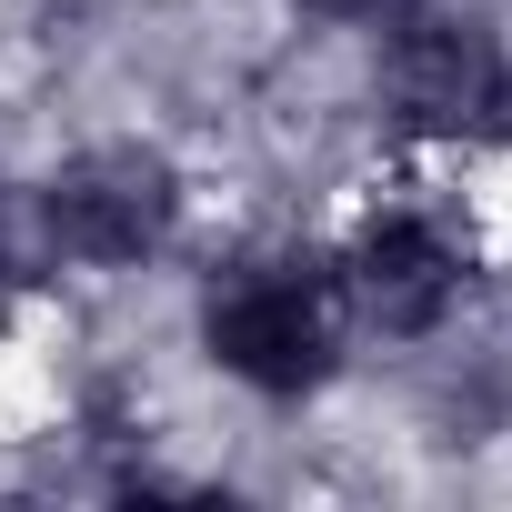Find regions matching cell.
Instances as JSON below:
<instances>
[{"mask_svg": "<svg viewBox=\"0 0 512 512\" xmlns=\"http://www.w3.org/2000/svg\"><path fill=\"white\" fill-rule=\"evenodd\" d=\"M352 292H362V312H372L382 332H422V322L452 302V241H442L432 221H382V231H362Z\"/></svg>", "mask_w": 512, "mask_h": 512, "instance_id": "cell-4", "label": "cell"}, {"mask_svg": "<svg viewBox=\"0 0 512 512\" xmlns=\"http://www.w3.org/2000/svg\"><path fill=\"white\" fill-rule=\"evenodd\" d=\"M211 352H221V372L262 382V392H302L332 362V312H322V292H302L282 272H241L211 292Z\"/></svg>", "mask_w": 512, "mask_h": 512, "instance_id": "cell-2", "label": "cell"}, {"mask_svg": "<svg viewBox=\"0 0 512 512\" xmlns=\"http://www.w3.org/2000/svg\"><path fill=\"white\" fill-rule=\"evenodd\" d=\"M382 91H392V111H402L412 131H462V121L492 111V51H482V31H462V21H422V31L392 41Z\"/></svg>", "mask_w": 512, "mask_h": 512, "instance_id": "cell-3", "label": "cell"}, {"mask_svg": "<svg viewBox=\"0 0 512 512\" xmlns=\"http://www.w3.org/2000/svg\"><path fill=\"white\" fill-rule=\"evenodd\" d=\"M181 191L151 151H81L51 191H41V231L71 251V262H141V251L171 231Z\"/></svg>", "mask_w": 512, "mask_h": 512, "instance_id": "cell-1", "label": "cell"}, {"mask_svg": "<svg viewBox=\"0 0 512 512\" xmlns=\"http://www.w3.org/2000/svg\"><path fill=\"white\" fill-rule=\"evenodd\" d=\"M322 11H362V0H322Z\"/></svg>", "mask_w": 512, "mask_h": 512, "instance_id": "cell-5", "label": "cell"}]
</instances>
